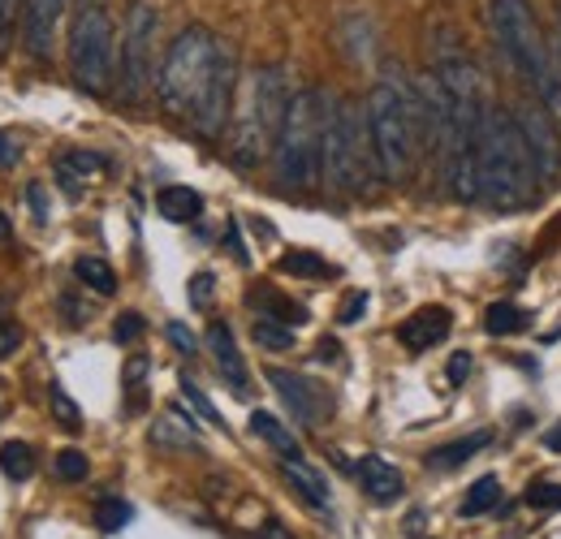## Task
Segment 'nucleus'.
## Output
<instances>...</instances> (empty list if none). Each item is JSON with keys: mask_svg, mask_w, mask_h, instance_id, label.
I'll return each instance as SVG.
<instances>
[{"mask_svg": "<svg viewBox=\"0 0 561 539\" xmlns=\"http://www.w3.org/2000/svg\"><path fill=\"white\" fill-rule=\"evenodd\" d=\"M233 53L208 26H186L160 61L156 91L173 117H186L199 135L216 138L233 108Z\"/></svg>", "mask_w": 561, "mask_h": 539, "instance_id": "f257e3e1", "label": "nucleus"}, {"mask_svg": "<svg viewBox=\"0 0 561 539\" xmlns=\"http://www.w3.org/2000/svg\"><path fill=\"white\" fill-rule=\"evenodd\" d=\"M476 156H480V177H484V203L514 211L536 195L540 186L536 160L518 135L514 117H505L501 108H484L480 130H476Z\"/></svg>", "mask_w": 561, "mask_h": 539, "instance_id": "f03ea898", "label": "nucleus"}, {"mask_svg": "<svg viewBox=\"0 0 561 539\" xmlns=\"http://www.w3.org/2000/svg\"><path fill=\"white\" fill-rule=\"evenodd\" d=\"M329 108H333V100L320 87H302L289 95L285 122L273 142V164H277V182L285 191H311L320 182Z\"/></svg>", "mask_w": 561, "mask_h": 539, "instance_id": "7ed1b4c3", "label": "nucleus"}, {"mask_svg": "<svg viewBox=\"0 0 561 539\" xmlns=\"http://www.w3.org/2000/svg\"><path fill=\"white\" fill-rule=\"evenodd\" d=\"M367 135H371L380 177L385 182H407L423 142L420 100L407 82L385 78V82L371 87V95H367Z\"/></svg>", "mask_w": 561, "mask_h": 539, "instance_id": "20e7f679", "label": "nucleus"}, {"mask_svg": "<svg viewBox=\"0 0 561 539\" xmlns=\"http://www.w3.org/2000/svg\"><path fill=\"white\" fill-rule=\"evenodd\" d=\"M489 26L496 35V48L505 53V61L540 95V104L549 108V117L561 130V73L545 48V39H540V22L527 9V0H492Z\"/></svg>", "mask_w": 561, "mask_h": 539, "instance_id": "39448f33", "label": "nucleus"}, {"mask_svg": "<svg viewBox=\"0 0 561 539\" xmlns=\"http://www.w3.org/2000/svg\"><path fill=\"white\" fill-rule=\"evenodd\" d=\"M371 173H380L371 135H367V113L346 100H333L329 108V130H324V182L342 195H363L371 186Z\"/></svg>", "mask_w": 561, "mask_h": 539, "instance_id": "423d86ee", "label": "nucleus"}, {"mask_svg": "<svg viewBox=\"0 0 561 539\" xmlns=\"http://www.w3.org/2000/svg\"><path fill=\"white\" fill-rule=\"evenodd\" d=\"M289 82L277 66L255 69L251 82H247V95L238 104V126H233V160L238 164H255L273 142H277V130L285 122V108H289Z\"/></svg>", "mask_w": 561, "mask_h": 539, "instance_id": "0eeeda50", "label": "nucleus"}, {"mask_svg": "<svg viewBox=\"0 0 561 539\" xmlns=\"http://www.w3.org/2000/svg\"><path fill=\"white\" fill-rule=\"evenodd\" d=\"M70 69L73 82L87 95H104L117 73V22L104 0H78L70 31Z\"/></svg>", "mask_w": 561, "mask_h": 539, "instance_id": "6e6552de", "label": "nucleus"}, {"mask_svg": "<svg viewBox=\"0 0 561 539\" xmlns=\"http://www.w3.org/2000/svg\"><path fill=\"white\" fill-rule=\"evenodd\" d=\"M160 31V13L151 4H135L130 18H126V35H122V57H117V82H122V95L130 104H139L151 87V78L160 69L151 66V39Z\"/></svg>", "mask_w": 561, "mask_h": 539, "instance_id": "1a4fd4ad", "label": "nucleus"}, {"mask_svg": "<svg viewBox=\"0 0 561 539\" xmlns=\"http://www.w3.org/2000/svg\"><path fill=\"white\" fill-rule=\"evenodd\" d=\"M514 126H518V135H523V142H527L531 160H536V173H540L545 182L558 177L561 173V130H558V122L549 117V108L536 104V100H523V104L514 108Z\"/></svg>", "mask_w": 561, "mask_h": 539, "instance_id": "9d476101", "label": "nucleus"}, {"mask_svg": "<svg viewBox=\"0 0 561 539\" xmlns=\"http://www.w3.org/2000/svg\"><path fill=\"white\" fill-rule=\"evenodd\" d=\"M70 0H22V44L35 61H48L53 57V44H57V26H61V13H66Z\"/></svg>", "mask_w": 561, "mask_h": 539, "instance_id": "9b49d317", "label": "nucleus"}, {"mask_svg": "<svg viewBox=\"0 0 561 539\" xmlns=\"http://www.w3.org/2000/svg\"><path fill=\"white\" fill-rule=\"evenodd\" d=\"M268 380H273L277 398L289 405V414H294L302 427H320V423L329 418V398H324L311 380H302V376H294V371H280V367L268 371Z\"/></svg>", "mask_w": 561, "mask_h": 539, "instance_id": "f8f14e48", "label": "nucleus"}, {"mask_svg": "<svg viewBox=\"0 0 561 539\" xmlns=\"http://www.w3.org/2000/svg\"><path fill=\"white\" fill-rule=\"evenodd\" d=\"M449 329H454L449 307H420L411 320L398 324V341L411 354H423V349H432V345H440V341L449 337Z\"/></svg>", "mask_w": 561, "mask_h": 539, "instance_id": "ddd939ff", "label": "nucleus"}, {"mask_svg": "<svg viewBox=\"0 0 561 539\" xmlns=\"http://www.w3.org/2000/svg\"><path fill=\"white\" fill-rule=\"evenodd\" d=\"M208 345H211L216 367H220V376H225V385H229L238 398H247V389H251V380H247V363H242V354H238L233 333H229L225 320H211L208 324Z\"/></svg>", "mask_w": 561, "mask_h": 539, "instance_id": "4468645a", "label": "nucleus"}, {"mask_svg": "<svg viewBox=\"0 0 561 539\" xmlns=\"http://www.w3.org/2000/svg\"><path fill=\"white\" fill-rule=\"evenodd\" d=\"M358 483H363V492H367L371 501H380V505H389V501L402 496V471H398L393 462H385V458H363V462H358Z\"/></svg>", "mask_w": 561, "mask_h": 539, "instance_id": "2eb2a0df", "label": "nucleus"}, {"mask_svg": "<svg viewBox=\"0 0 561 539\" xmlns=\"http://www.w3.org/2000/svg\"><path fill=\"white\" fill-rule=\"evenodd\" d=\"M280 471H285V479L294 483V492H302L316 509H329L333 505V492H329V483L320 479V474L311 471L302 458H280Z\"/></svg>", "mask_w": 561, "mask_h": 539, "instance_id": "dca6fc26", "label": "nucleus"}, {"mask_svg": "<svg viewBox=\"0 0 561 539\" xmlns=\"http://www.w3.org/2000/svg\"><path fill=\"white\" fill-rule=\"evenodd\" d=\"M492 445V432H471V436H462V440H454V445H445V449H436V454H427V467L432 471H454V467H462V462H471L480 449H489Z\"/></svg>", "mask_w": 561, "mask_h": 539, "instance_id": "f3484780", "label": "nucleus"}, {"mask_svg": "<svg viewBox=\"0 0 561 539\" xmlns=\"http://www.w3.org/2000/svg\"><path fill=\"white\" fill-rule=\"evenodd\" d=\"M156 207H160V216H164V220L186 225V220H199V211H204V195H199V191H191V186H164V191L156 195Z\"/></svg>", "mask_w": 561, "mask_h": 539, "instance_id": "a211bd4d", "label": "nucleus"}, {"mask_svg": "<svg viewBox=\"0 0 561 539\" xmlns=\"http://www.w3.org/2000/svg\"><path fill=\"white\" fill-rule=\"evenodd\" d=\"M251 432L268 445V449H277L280 458H302V449H298V440H294V432L280 423L277 414H268V410H255L251 414Z\"/></svg>", "mask_w": 561, "mask_h": 539, "instance_id": "6ab92c4d", "label": "nucleus"}, {"mask_svg": "<svg viewBox=\"0 0 561 539\" xmlns=\"http://www.w3.org/2000/svg\"><path fill=\"white\" fill-rule=\"evenodd\" d=\"M531 324V316L518 307V302H492L489 316H484V329H489L492 337H514V333H523Z\"/></svg>", "mask_w": 561, "mask_h": 539, "instance_id": "aec40b11", "label": "nucleus"}, {"mask_svg": "<svg viewBox=\"0 0 561 539\" xmlns=\"http://www.w3.org/2000/svg\"><path fill=\"white\" fill-rule=\"evenodd\" d=\"M73 276L87 285V289H95V294H117V272L108 268L104 260H95V255H82L78 264H73Z\"/></svg>", "mask_w": 561, "mask_h": 539, "instance_id": "412c9836", "label": "nucleus"}, {"mask_svg": "<svg viewBox=\"0 0 561 539\" xmlns=\"http://www.w3.org/2000/svg\"><path fill=\"white\" fill-rule=\"evenodd\" d=\"M147 371H151V363L142 354H135L126 363V371H122V389H126V410L130 414H139L142 405H147Z\"/></svg>", "mask_w": 561, "mask_h": 539, "instance_id": "4be33fe9", "label": "nucleus"}, {"mask_svg": "<svg viewBox=\"0 0 561 539\" xmlns=\"http://www.w3.org/2000/svg\"><path fill=\"white\" fill-rule=\"evenodd\" d=\"M496 505H501V483H496V474H484V479L471 483V492L462 501V518H480V514H489Z\"/></svg>", "mask_w": 561, "mask_h": 539, "instance_id": "5701e85b", "label": "nucleus"}, {"mask_svg": "<svg viewBox=\"0 0 561 539\" xmlns=\"http://www.w3.org/2000/svg\"><path fill=\"white\" fill-rule=\"evenodd\" d=\"M277 272H289V276H302V280H329L337 268H329L320 255H311V251H289V255H280Z\"/></svg>", "mask_w": 561, "mask_h": 539, "instance_id": "b1692460", "label": "nucleus"}, {"mask_svg": "<svg viewBox=\"0 0 561 539\" xmlns=\"http://www.w3.org/2000/svg\"><path fill=\"white\" fill-rule=\"evenodd\" d=\"M0 471L9 474V479H31L35 474V449L31 445H22V440H9V445H0Z\"/></svg>", "mask_w": 561, "mask_h": 539, "instance_id": "393cba45", "label": "nucleus"}, {"mask_svg": "<svg viewBox=\"0 0 561 539\" xmlns=\"http://www.w3.org/2000/svg\"><path fill=\"white\" fill-rule=\"evenodd\" d=\"M251 298H260L264 307H273V311H268V320H280V324H289V329H294V324H307V307H298V302L280 298L277 289H255Z\"/></svg>", "mask_w": 561, "mask_h": 539, "instance_id": "a878e982", "label": "nucleus"}, {"mask_svg": "<svg viewBox=\"0 0 561 539\" xmlns=\"http://www.w3.org/2000/svg\"><path fill=\"white\" fill-rule=\"evenodd\" d=\"M251 337H255V345H264V349H273V354H280V349H289L294 345V333H289V324H280V320H255V329H251Z\"/></svg>", "mask_w": 561, "mask_h": 539, "instance_id": "bb28decb", "label": "nucleus"}, {"mask_svg": "<svg viewBox=\"0 0 561 539\" xmlns=\"http://www.w3.org/2000/svg\"><path fill=\"white\" fill-rule=\"evenodd\" d=\"M95 523H100V531H122V527L130 523V505L117 501V496H104V501L95 505Z\"/></svg>", "mask_w": 561, "mask_h": 539, "instance_id": "cd10ccee", "label": "nucleus"}, {"mask_svg": "<svg viewBox=\"0 0 561 539\" xmlns=\"http://www.w3.org/2000/svg\"><path fill=\"white\" fill-rule=\"evenodd\" d=\"M87 471H91V467H87V454H82V449H61V454H57V474H61L66 483H82Z\"/></svg>", "mask_w": 561, "mask_h": 539, "instance_id": "c85d7f7f", "label": "nucleus"}, {"mask_svg": "<svg viewBox=\"0 0 561 539\" xmlns=\"http://www.w3.org/2000/svg\"><path fill=\"white\" fill-rule=\"evenodd\" d=\"M48 398H53V410H57V418H61L70 432H78V427H82V410L73 405V398L66 393V385H53V393H48Z\"/></svg>", "mask_w": 561, "mask_h": 539, "instance_id": "c756f323", "label": "nucleus"}, {"mask_svg": "<svg viewBox=\"0 0 561 539\" xmlns=\"http://www.w3.org/2000/svg\"><path fill=\"white\" fill-rule=\"evenodd\" d=\"M527 505H536V509H561V483L536 479V483L527 488Z\"/></svg>", "mask_w": 561, "mask_h": 539, "instance_id": "7c9ffc66", "label": "nucleus"}, {"mask_svg": "<svg viewBox=\"0 0 561 539\" xmlns=\"http://www.w3.org/2000/svg\"><path fill=\"white\" fill-rule=\"evenodd\" d=\"M182 398H186V402L195 405V410H199V414L208 418L211 427H225V418H220V414H216V405H211L208 398L199 393V385H195V380H182Z\"/></svg>", "mask_w": 561, "mask_h": 539, "instance_id": "2f4dec72", "label": "nucleus"}, {"mask_svg": "<svg viewBox=\"0 0 561 539\" xmlns=\"http://www.w3.org/2000/svg\"><path fill=\"white\" fill-rule=\"evenodd\" d=\"M73 169H78L82 177H91L95 169H104V160H100V156H91V151H70V156L61 160V173H73Z\"/></svg>", "mask_w": 561, "mask_h": 539, "instance_id": "473e14b6", "label": "nucleus"}, {"mask_svg": "<svg viewBox=\"0 0 561 539\" xmlns=\"http://www.w3.org/2000/svg\"><path fill=\"white\" fill-rule=\"evenodd\" d=\"M139 333H142V316H139V311H126V316L113 324V341H117V345H130V341H139Z\"/></svg>", "mask_w": 561, "mask_h": 539, "instance_id": "72a5a7b5", "label": "nucleus"}, {"mask_svg": "<svg viewBox=\"0 0 561 539\" xmlns=\"http://www.w3.org/2000/svg\"><path fill=\"white\" fill-rule=\"evenodd\" d=\"M169 341H173V345H178V354H186V358H191V354H199V341H195V333H191L186 324H178V320L169 324Z\"/></svg>", "mask_w": 561, "mask_h": 539, "instance_id": "f704fd0d", "label": "nucleus"}, {"mask_svg": "<svg viewBox=\"0 0 561 539\" xmlns=\"http://www.w3.org/2000/svg\"><path fill=\"white\" fill-rule=\"evenodd\" d=\"M363 311H367V294H351V298L342 302V324H358Z\"/></svg>", "mask_w": 561, "mask_h": 539, "instance_id": "c9c22d12", "label": "nucleus"}, {"mask_svg": "<svg viewBox=\"0 0 561 539\" xmlns=\"http://www.w3.org/2000/svg\"><path fill=\"white\" fill-rule=\"evenodd\" d=\"M18 345H22V333H18L13 324H4V320H0V358H9Z\"/></svg>", "mask_w": 561, "mask_h": 539, "instance_id": "e433bc0d", "label": "nucleus"}, {"mask_svg": "<svg viewBox=\"0 0 561 539\" xmlns=\"http://www.w3.org/2000/svg\"><path fill=\"white\" fill-rule=\"evenodd\" d=\"M22 0H0V53H4V39H9V26H13V9Z\"/></svg>", "mask_w": 561, "mask_h": 539, "instance_id": "4c0bfd02", "label": "nucleus"}, {"mask_svg": "<svg viewBox=\"0 0 561 539\" xmlns=\"http://www.w3.org/2000/svg\"><path fill=\"white\" fill-rule=\"evenodd\" d=\"M467 371H471V354H454V358H449V380H454V385H462V380H467Z\"/></svg>", "mask_w": 561, "mask_h": 539, "instance_id": "58836bf2", "label": "nucleus"}, {"mask_svg": "<svg viewBox=\"0 0 561 539\" xmlns=\"http://www.w3.org/2000/svg\"><path fill=\"white\" fill-rule=\"evenodd\" d=\"M26 199L35 207V220H48V195H44V186H26Z\"/></svg>", "mask_w": 561, "mask_h": 539, "instance_id": "ea45409f", "label": "nucleus"}, {"mask_svg": "<svg viewBox=\"0 0 561 539\" xmlns=\"http://www.w3.org/2000/svg\"><path fill=\"white\" fill-rule=\"evenodd\" d=\"M18 160V142L9 135H0V164H13Z\"/></svg>", "mask_w": 561, "mask_h": 539, "instance_id": "a19ab883", "label": "nucleus"}, {"mask_svg": "<svg viewBox=\"0 0 561 539\" xmlns=\"http://www.w3.org/2000/svg\"><path fill=\"white\" fill-rule=\"evenodd\" d=\"M229 251H233L238 264H247V251H242V242H238V225H233V220H229Z\"/></svg>", "mask_w": 561, "mask_h": 539, "instance_id": "79ce46f5", "label": "nucleus"}, {"mask_svg": "<svg viewBox=\"0 0 561 539\" xmlns=\"http://www.w3.org/2000/svg\"><path fill=\"white\" fill-rule=\"evenodd\" d=\"M208 294H211V276H208V272H199V280L191 285V298H199V302H204Z\"/></svg>", "mask_w": 561, "mask_h": 539, "instance_id": "37998d69", "label": "nucleus"}, {"mask_svg": "<svg viewBox=\"0 0 561 539\" xmlns=\"http://www.w3.org/2000/svg\"><path fill=\"white\" fill-rule=\"evenodd\" d=\"M169 436H173V432H169V427H164V423H160V427H156V440H160V445H164V440H169ZM178 445H182V449H186V445H195V436H178Z\"/></svg>", "mask_w": 561, "mask_h": 539, "instance_id": "c03bdc74", "label": "nucleus"}, {"mask_svg": "<svg viewBox=\"0 0 561 539\" xmlns=\"http://www.w3.org/2000/svg\"><path fill=\"white\" fill-rule=\"evenodd\" d=\"M545 445H549V449H558V454H561V423L553 427V432H549V436H545Z\"/></svg>", "mask_w": 561, "mask_h": 539, "instance_id": "a18cd8bd", "label": "nucleus"}, {"mask_svg": "<svg viewBox=\"0 0 561 539\" xmlns=\"http://www.w3.org/2000/svg\"><path fill=\"white\" fill-rule=\"evenodd\" d=\"M9 233H13V225H9V216L0 211V242H9Z\"/></svg>", "mask_w": 561, "mask_h": 539, "instance_id": "49530a36", "label": "nucleus"}, {"mask_svg": "<svg viewBox=\"0 0 561 539\" xmlns=\"http://www.w3.org/2000/svg\"><path fill=\"white\" fill-rule=\"evenodd\" d=\"M558 26H561V0H558Z\"/></svg>", "mask_w": 561, "mask_h": 539, "instance_id": "de8ad7c7", "label": "nucleus"}]
</instances>
